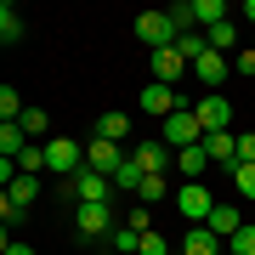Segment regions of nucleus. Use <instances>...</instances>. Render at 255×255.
<instances>
[{
	"label": "nucleus",
	"instance_id": "nucleus-18",
	"mask_svg": "<svg viewBox=\"0 0 255 255\" xmlns=\"http://www.w3.org/2000/svg\"><path fill=\"white\" fill-rule=\"evenodd\" d=\"M28 147H34V142H28L23 125H0V153H6V159H23Z\"/></svg>",
	"mask_w": 255,
	"mask_h": 255
},
{
	"label": "nucleus",
	"instance_id": "nucleus-29",
	"mask_svg": "<svg viewBox=\"0 0 255 255\" xmlns=\"http://www.w3.org/2000/svg\"><path fill=\"white\" fill-rule=\"evenodd\" d=\"M233 187L244 193V199L255 204V164H233Z\"/></svg>",
	"mask_w": 255,
	"mask_h": 255
},
{
	"label": "nucleus",
	"instance_id": "nucleus-13",
	"mask_svg": "<svg viewBox=\"0 0 255 255\" xmlns=\"http://www.w3.org/2000/svg\"><path fill=\"white\" fill-rule=\"evenodd\" d=\"M199 147L210 153V164H227V170L238 164V136H233V130H210V136H204Z\"/></svg>",
	"mask_w": 255,
	"mask_h": 255
},
{
	"label": "nucleus",
	"instance_id": "nucleus-2",
	"mask_svg": "<svg viewBox=\"0 0 255 255\" xmlns=\"http://www.w3.org/2000/svg\"><path fill=\"white\" fill-rule=\"evenodd\" d=\"M46 170L57 176V182H74V176L85 170V147L68 142V136H51L46 142Z\"/></svg>",
	"mask_w": 255,
	"mask_h": 255
},
{
	"label": "nucleus",
	"instance_id": "nucleus-27",
	"mask_svg": "<svg viewBox=\"0 0 255 255\" xmlns=\"http://www.w3.org/2000/svg\"><path fill=\"white\" fill-rule=\"evenodd\" d=\"M142 182H147V176H142V170H136L130 159L119 164V176H114V187H119V193H142Z\"/></svg>",
	"mask_w": 255,
	"mask_h": 255
},
{
	"label": "nucleus",
	"instance_id": "nucleus-17",
	"mask_svg": "<svg viewBox=\"0 0 255 255\" xmlns=\"http://www.w3.org/2000/svg\"><path fill=\"white\" fill-rule=\"evenodd\" d=\"M176 170H182V182H199V176L210 170V153L204 147H182V153H176Z\"/></svg>",
	"mask_w": 255,
	"mask_h": 255
},
{
	"label": "nucleus",
	"instance_id": "nucleus-30",
	"mask_svg": "<svg viewBox=\"0 0 255 255\" xmlns=\"http://www.w3.org/2000/svg\"><path fill=\"white\" fill-rule=\"evenodd\" d=\"M17 125L28 130V142H34V136H46V114H40V108H23V119H17Z\"/></svg>",
	"mask_w": 255,
	"mask_h": 255
},
{
	"label": "nucleus",
	"instance_id": "nucleus-9",
	"mask_svg": "<svg viewBox=\"0 0 255 255\" xmlns=\"http://www.w3.org/2000/svg\"><path fill=\"white\" fill-rule=\"evenodd\" d=\"M193 74H199V85H204V91H221V85H227V74H233V57L204 51L199 63H193Z\"/></svg>",
	"mask_w": 255,
	"mask_h": 255
},
{
	"label": "nucleus",
	"instance_id": "nucleus-12",
	"mask_svg": "<svg viewBox=\"0 0 255 255\" xmlns=\"http://www.w3.org/2000/svg\"><path fill=\"white\" fill-rule=\"evenodd\" d=\"M108 176H97V170H80V176H74V182H68V193H74V199H80V204H108Z\"/></svg>",
	"mask_w": 255,
	"mask_h": 255
},
{
	"label": "nucleus",
	"instance_id": "nucleus-37",
	"mask_svg": "<svg viewBox=\"0 0 255 255\" xmlns=\"http://www.w3.org/2000/svg\"><path fill=\"white\" fill-rule=\"evenodd\" d=\"M0 255H34V250H28V244H17V238L6 233V244H0Z\"/></svg>",
	"mask_w": 255,
	"mask_h": 255
},
{
	"label": "nucleus",
	"instance_id": "nucleus-26",
	"mask_svg": "<svg viewBox=\"0 0 255 255\" xmlns=\"http://www.w3.org/2000/svg\"><path fill=\"white\" fill-rule=\"evenodd\" d=\"M227 255H255V221H244V227L227 238Z\"/></svg>",
	"mask_w": 255,
	"mask_h": 255
},
{
	"label": "nucleus",
	"instance_id": "nucleus-10",
	"mask_svg": "<svg viewBox=\"0 0 255 255\" xmlns=\"http://www.w3.org/2000/svg\"><path fill=\"white\" fill-rule=\"evenodd\" d=\"M142 108H147V114H159V119H170L176 108H187V102L176 97V85H159V80H147V85H142Z\"/></svg>",
	"mask_w": 255,
	"mask_h": 255
},
{
	"label": "nucleus",
	"instance_id": "nucleus-24",
	"mask_svg": "<svg viewBox=\"0 0 255 255\" xmlns=\"http://www.w3.org/2000/svg\"><path fill=\"white\" fill-rule=\"evenodd\" d=\"M17 119H23V97L11 85H0V125H17Z\"/></svg>",
	"mask_w": 255,
	"mask_h": 255
},
{
	"label": "nucleus",
	"instance_id": "nucleus-1",
	"mask_svg": "<svg viewBox=\"0 0 255 255\" xmlns=\"http://www.w3.org/2000/svg\"><path fill=\"white\" fill-rule=\"evenodd\" d=\"M216 204H221V199H216L204 182H182V187H176V210H182L187 227H204V221L216 216Z\"/></svg>",
	"mask_w": 255,
	"mask_h": 255
},
{
	"label": "nucleus",
	"instance_id": "nucleus-23",
	"mask_svg": "<svg viewBox=\"0 0 255 255\" xmlns=\"http://www.w3.org/2000/svg\"><path fill=\"white\" fill-rule=\"evenodd\" d=\"M176 51H182L187 63H199V57L210 51V34H204V28H193V34H176Z\"/></svg>",
	"mask_w": 255,
	"mask_h": 255
},
{
	"label": "nucleus",
	"instance_id": "nucleus-16",
	"mask_svg": "<svg viewBox=\"0 0 255 255\" xmlns=\"http://www.w3.org/2000/svg\"><path fill=\"white\" fill-rule=\"evenodd\" d=\"M97 136H108V142H125V136H130V119L119 114V108H102V114H97Z\"/></svg>",
	"mask_w": 255,
	"mask_h": 255
},
{
	"label": "nucleus",
	"instance_id": "nucleus-20",
	"mask_svg": "<svg viewBox=\"0 0 255 255\" xmlns=\"http://www.w3.org/2000/svg\"><path fill=\"white\" fill-rule=\"evenodd\" d=\"M193 23H199V28L227 23V0H193Z\"/></svg>",
	"mask_w": 255,
	"mask_h": 255
},
{
	"label": "nucleus",
	"instance_id": "nucleus-28",
	"mask_svg": "<svg viewBox=\"0 0 255 255\" xmlns=\"http://www.w3.org/2000/svg\"><path fill=\"white\" fill-rule=\"evenodd\" d=\"M170 23H176V34H193V28H199V23H193V0H176V6H170Z\"/></svg>",
	"mask_w": 255,
	"mask_h": 255
},
{
	"label": "nucleus",
	"instance_id": "nucleus-7",
	"mask_svg": "<svg viewBox=\"0 0 255 255\" xmlns=\"http://www.w3.org/2000/svg\"><path fill=\"white\" fill-rule=\"evenodd\" d=\"M193 114H199L204 136H210V130H233V102L221 97V91H204L199 102H193Z\"/></svg>",
	"mask_w": 255,
	"mask_h": 255
},
{
	"label": "nucleus",
	"instance_id": "nucleus-36",
	"mask_svg": "<svg viewBox=\"0 0 255 255\" xmlns=\"http://www.w3.org/2000/svg\"><path fill=\"white\" fill-rule=\"evenodd\" d=\"M233 68H238V74H255V46L238 51V57H233Z\"/></svg>",
	"mask_w": 255,
	"mask_h": 255
},
{
	"label": "nucleus",
	"instance_id": "nucleus-4",
	"mask_svg": "<svg viewBox=\"0 0 255 255\" xmlns=\"http://www.w3.org/2000/svg\"><path fill=\"white\" fill-rule=\"evenodd\" d=\"M130 164H136L142 176H164V170L176 164V147L164 142V136H153V142H136V147H130Z\"/></svg>",
	"mask_w": 255,
	"mask_h": 255
},
{
	"label": "nucleus",
	"instance_id": "nucleus-38",
	"mask_svg": "<svg viewBox=\"0 0 255 255\" xmlns=\"http://www.w3.org/2000/svg\"><path fill=\"white\" fill-rule=\"evenodd\" d=\"M238 17H244V23L255 28V0H244V6H238Z\"/></svg>",
	"mask_w": 255,
	"mask_h": 255
},
{
	"label": "nucleus",
	"instance_id": "nucleus-6",
	"mask_svg": "<svg viewBox=\"0 0 255 255\" xmlns=\"http://www.w3.org/2000/svg\"><path fill=\"white\" fill-rule=\"evenodd\" d=\"M125 159H130V153H125L119 142H108V136H91V147H85V170L108 176V182L119 176V164H125Z\"/></svg>",
	"mask_w": 255,
	"mask_h": 255
},
{
	"label": "nucleus",
	"instance_id": "nucleus-22",
	"mask_svg": "<svg viewBox=\"0 0 255 255\" xmlns=\"http://www.w3.org/2000/svg\"><path fill=\"white\" fill-rule=\"evenodd\" d=\"M204 34H210V51H221V57L238 46V23H233V17H227V23H216V28H204Z\"/></svg>",
	"mask_w": 255,
	"mask_h": 255
},
{
	"label": "nucleus",
	"instance_id": "nucleus-3",
	"mask_svg": "<svg viewBox=\"0 0 255 255\" xmlns=\"http://www.w3.org/2000/svg\"><path fill=\"white\" fill-rule=\"evenodd\" d=\"M159 136L170 142L176 153H182V147H199V142H204V125H199V114H193V102H187V108H176L170 119H164V130H159Z\"/></svg>",
	"mask_w": 255,
	"mask_h": 255
},
{
	"label": "nucleus",
	"instance_id": "nucleus-25",
	"mask_svg": "<svg viewBox=\"0 0 255 255\" xmlns=\"http://www.w3.org/2000/svg\"><path fill=\"white\" fill-rule=\"evenodd\" d=\"M34 193H40V176H17V182H11V187H6V199L28 210V199H34Z\"/></svg>",
	"mask_w": 255,
	"mask_h": 255
},
{
	"label": "nucleus",
	"instance_id": "nucleus-34",
	"mask_svg": "<svg viewBox=\"0 0 255 255\" xmlns=\"http://www.w3.org/2000/svg\"><path fill=\"white\" fill-rule=\"evenodd\" d=\"M142 255H170V244H164L159 233H142Z\"/></svg>",
	"mask_w": 255,
	"mask_h": 255
},
{
	"label": "nucleus",
	"instance_id": "nucleus-8",
	"mask_svg": "<svg viewBox=\"0 0 255 255\" xmlns=\"http://www.w3.org/2000/svg\"><path fill=\"white\" fill-rule=\"evenodd\" d=\"M74 227H80V238H102V244H108V233L119 227V221H114L108 204H80L74 210Z\"/></svg>",
	"mask_w": 255,
	"mask_h": 255
},
{
	"label": "nucleus",
	"instance_id": "nucleus-21",
	"mask_svg": "<svg viewBox=\"0 0 255 255\" xmlns=\"http://www.w3.org/2000/svg\"><path fill=\"white\" fill-rule=\"evenodd\" d=\"M17 40H23V17H17V6L6 0V6H0V46H17Z\"/></svg>",
	"mask_w": 255,
	"mask_h": 255
},
{
	"label": "nucleus",
	"instance_id": "nucleus-19",
	"mask_svg": "<svg viewBox=\"0 0 255 255\" xmlns=\"http://www.w3.org/2000/svg\"><path fill=\"white\" fill-rule=\"evenodd\" d=\"M108 250H114V255H142V233H136V227H125V221H119V227L108 233Z\"/></svg>",
	"mask_w": 255,
	"mask_h": 255
},
{
	"label": "nucleus",
	"instance_id": "nucleus-31",
	"mask_svg": "<svg viewBox=\"0 0 255 255\" xmlns=\"http://www.w3.org/2000/svg\"><path fill=\"white\" fill-rule=\"evenodd\" d=\"M164 193H170V187H164V176H147V182H142V193H136V199H142V204H159V199H164Z\"/></svg>",
	"mask_w": 255,
	"mask_h": 255
},
{
	"label": "nucleus",
	"instance_id": "nucleus-15",
	"mask_svg": "<svg viewBox=\"0 0 255 255\" xmlns=\"http://www.w3.org/2000/svg\"><path fill=\"white\" fill-rule=\"evenodd\" d=\"M204 227L216 233V238H233L238 227H244V216H238V204H227V199H221V204H216V216H210Z\"/></svg>",
	"mask_w": 255,
	"mask_h": 255
},
{
	"label": "nucleus",
	"instance_id": "nucleus-5",
	"mask_svg": "<svg viewBox=\"0 0 255 255\" xmlns=\"http://www.w3.org/2000/svg\"><path fill=\"white\" fill-rule=\"evenodd\" d=\"M136 40H142L147 51L176 46V23H170V11H142V17H136Z\"/></svg>",
	"mask_w": 255,
	"mask_h": 255
},
{
	"label": "nucleus",
	"instance_id": "nucleus-32",
	"mask_svg": "<svg viewBox=\"0 0 255 255\" xmlns=\"http://www.w3.org/2000/svg\"><path fill=\"white\" fill-rule=\"evenodd\" d=\"M23 216H28L23 204H11V199H0V221H6V233H11V227H23Z\"/></svg>",
	"mask_w": 255,
	"mask_h": 255
},
{
	"label": "nucleus",
	"instance_id": "nucleus-11",
	"mask_svg": "<svg viewBox=\"0 0 255 255\" xmlns=\"http://www.w3.org/2000/svg\"><path fill=\"white\" fill-rule=\"evenodd\" d=\"M147 63H153V80H159V85H176V80H182V74L193 68L187 57L176 51V46H164V51H147Z\"/></svg>",
	"mask_w": 255,
	"mask_h": 255
},
{
	"label": "nucleus",
	"instance_id": "nucleus-14",
	"mask_svg": "<svg viewBox=\"0 0 255 255\" xmlns=\"http://www.w3.org/2000/svg\"><path fill=\"white\" fill-rule=\"evenodd\" d=\"M182 255H227V238H216L210 227H187V238H182Z\"/></svg>",
	"mask_w": 255,
	"mask_h": 255
},
{
	"label": "nucleus",
	"instance_id": "nucleus-33",
	"mask_svg": "<svg viewBox=\"0 0 255 255\" xmlns=\"http://www.w3.org/2000/svg\"><path fill=\"white\" fill-rule=\"evenodd\" d=\"M125 227H136V233H153V221H147V204H136V210H130V216H125Z\"/></svg>",
	"mask_w": 255,
	"mask_h": 255
},
{
	"label": "nucleus",
	"instance_id": "nucleus-35",
	"mask_svg": "<svg viewBox=\"0 0 255 255\" xmlns=\"http://www.w3.org/2000/svg\"><path fill=\"white\" fill-rule=\"evenodd\" d=\"M238 164H255V130H244V136H238Z\"/></svg>",
	"mask_w": 255,
	"mask_h": 255
}]
</instances>
